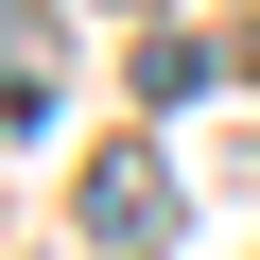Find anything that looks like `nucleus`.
Returning a JSON list of instances; mask_svg holds the SVG:
<instances>
[{"label": "nucleus", "mask_w": 260, "mask_h": 260, "mask_svg": "<svg viewBox=\"0 0 260 260\" xmlns=\"http://www.w3.org/2000/svg\"><path fill=\"white\" fill-rule=\"evenodd\" d=\"M70 104V35H52V0H0V121H52Z\"/></svg>", "instance_id": "obj_2"}, {"label": "nucleus", "mask_w": 260, "mask_h": 260, "mask_svg": "<svg viewBox=\"0 0 260 260\" xmlns=\"http://www.w3.org/2000/svg\"><path fill=\"white\" fill-rule=\"evenodd\" d=\"M87 243H121V260H156V243H174V174H156L139 139H121V156L87 174Z\"/></svg>", "instance_id": "obj_1"}]
</instances>
